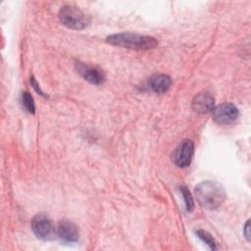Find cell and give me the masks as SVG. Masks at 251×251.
<instances>
[{
    "label": "cell",
    "instance_id": "obj_7",
    "mask_svg": "<svg viewBox=\"0 0 251 251\" xmlns=\"http://www.w3.org/2000/svg\"><path fill=\"white\" fill-rule=\"evenodd\" d=\"M77 72L82 75V77L93 84H100L104 81L105 75L101 70L96 67L85 65L83 63L76 64Z\"/></svg>",
    "mask_w": 251,
    "mask_h": 251
},
{
    "label": "cell",
    "instance_id": "obj_13",
    "mask_svg": "<svg viewBox=\"0 0 251 251\" xmlns=\"http://www.w3.org/2000/svg\"><path fill=\"white\" fill-rule=\"evenodd\" d=\"M180 191H181V194H182L183 199H184L186 210L188 212L192 211V209H193V199H192V196H191L189 190L185 186H181Z\"/></svg>",
    "mask_w": 251,
    "mask_h": 251
},
{
    "label": "cell",
    "instance_id": "obj_6",
    "mask_svg": "<svg viewBox=\"0 0 251 251\" xmlns=\"http://www.w3.org/2000/svg\"><path fill=\"white\" fill-rule=\"evenodd\" d=\"M31 229L40 239H49L53 232L51 220L44 214L36 215L31 221Z\"/></svg>",
    "mask_w": 251,
    "mask_h": 251
},
{
    "label": "cell",
    "instance_id": "obj_2",
    "mask_svg": "<svg viewBox=\"0 0 251 251\" xmlns=\"http://www.w3.org/2000/svg\"><path fill=\"white\" fill-rule=\"evenodd\" d=\"M106 41L112 45H117L129 49L147 50L155 48L158 44L156 38L148 35H141L137 33H116L108 36Z\"/></svg>",
    "mask_w": 251,
    "mask_h": 251
},
{
    "label": "cell",
    "instance_id": "obj_12",
    "mask_svg": "<svg viewBox=\"0 0 251 251\" xmlns=\"http://www.w3.org/2000/svg\"><path fill=\"white\" fill-rule=\"evenodd\" d=\"M196 233H197V236H198L202 241H204L212 250L217 249L216 241H215V239L213 238V236H212L209 232H207L206 230H202V229H201V230H197Z\"/></svg>",
    "mask_w": 251,
    "mask_h": 251
},
{
    "label": "cell",
    "instance_id": "obj_1",
    "mask_svg": "<svg viewBox=\"0 0 251 251\" xmlns=\"http://www.w3.org/2000/svg\"><path fill=\"white\" fill-rule=\"evenodd\" d=\"M195 195L196 199L203 207L216 209L224 202L226 191L219 182L205 180L195 187Z\"/></svg>",
    "mask_w": 251,
    "mask_h": 251
},
{
    "label": "cell",
    "instance_id": "obj_10",
    "mask_svg": "<svg viewBox=\"0 0 251 251\" xmlns=\"http://www.w3.org/2000/svg\"><path fill=\"white\" fill-rule=\"evenodd\" d=\"M171 77L164 74H156L150 77L149 84L154 92L164 93L171 86Z\"/></svg>",
    "mask_w": 251,
    "mask_h": 251
},
{
    "label": "cell",
    "instance_id": "obj_14",
    "mask_svg": "<svg viewBox=\"0 0 251 251\" xmlns=\"http://www.w3.org/2000/svg\"><path fill=\"white\" fill-rule=\"evenodd\" d=\"M30 83H31L32 87L35 89V91H36V92H38L39 94L43 95V92L40 90V87L38 86V84H37V82H36V80L34 79V77H33V76H32V77H30Z\"/></svg>",
    "mask_w": 251,
    "mask_h": 251
},
{
    "label": "cell",
    "instance_id": "obj_5",
    "mask_svg": "<svg viewBox=\"0 0 251 251\" xmlns=\"http://www.w3.org/2000/svg\"><path fill=\"white\" fill-rule=\"evenodd\" d=\"M194 151V144L191 140H183L176 149L173 158L177 167L185 168L190 165Z\"/></svg>",
    "mask_w": 251,
    "mask_h": 251
},
{
    "label": "cell",
    "instance_id": "obj_15",
    "mask_svg": "<svg viewBox=\"0 0 251 251\" xmlns=\"http://www.w3.org/2000/svg\"><path fill=\"white\" fill-rule=\"evenodd\" d=\"M244 230H243V232H244V235H245V237L247 238V240L248 241H250V232H249V221H247V223H246V225H245V226H244V228H243Z\"/></svg>",
    "mask_w": 251,
    "mask_h": 251
},
{
    "label": "cell",
    "instance_id": "obj_9",
    "mask_svg": "<svg viewBox=\"0 0 251 251\" xmlns=\"http://www.w3.org/2000/svg\"><path fill=\"white\" fill-rule=\"evenodd\" d=\"M214 104L215 99L210 93L200 92L192 101V109L198 114H206L213 110Z\"/></svg>",
    "mask_w": 251,
    "mask_h": 251
},
{
    "label": "cell",
    "instance_id": "obj_3",
    "mask_svg": "<svg viewBox=\"0 0 251 251\" xmlns=\"http://www.w3.org/2000/svg\"><path fill=\"white\" fill-rule=\"evenodd\" d=\"M59 19L64 25L73 29H82L89 23V18L85 13L79 8L71 5H65L61 8Z\"/></svg>",
    "mask_w": 251,
    "mask_h": 251
},
{
    "label": "cell",
    "instance_id": "obj_4",
    "mask_svg": "<svg viewBox=\"0 0 251 251\" xmlns=\"http://www.w3.org/2000/svg\"><path fill=\"white\" fill-rule=\"evenodd\" d=\"M213 119L219 125H229L238 117L237 108L230 103H224L213 108Z\"/></svg>",
    "mask_w": 251,
    "mask_h": 251
},
{
    "label": "cell",
    "instance_id": "obj_8",
    "mask_svg": "<svg viewBox=\"0 0 251 251\" xmlns=\"http://www.w3.org/2000/svg\"><path fill=\"white\" fill-rule=\"evenodd\" d=\"M57 234L59 238L67 243L75 242L78 238V229L76 226L67 220H64L59 223L57 227Z\"/></svg>",
    "mask_w": 251,
    "mask_h": 251
},
{
    "label": "cell",
    "instance_id": "obj_11",
    "mask_svg": "<svg viewBox=\"0 0 251 251\" xmlns=\"http://www.w3.org/2000/svg\"><path fill=\"white\" fill-rule=\"evenodd\" d=\"M22 103L24 108L30 114H34L35 112V106L33 102L32 96L28 92H24L22 94Z\"/></svg>",
    "mask_w": 251,
    "mask_h": 251
}]
</instances>
